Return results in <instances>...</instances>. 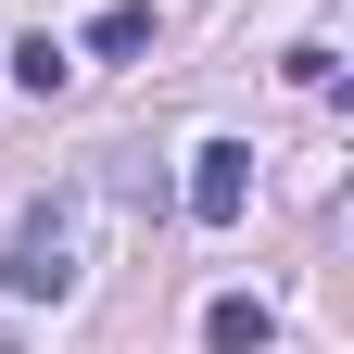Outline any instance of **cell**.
Instances as JSON below:
<instances>
[{
  "mask_svg": "<svg viewBox=\"0 0 354 354\" xmlns=\"http://www.w3.org/2000/svg\"><path fill=\"white\" fill-rule=\"evenodd\" d=\"M0 279H13L26 304H64V291H76V241H64V215H26V228H13V266H0Z\"/></svg>",
  "mask_w": 354,
  "mask_h": 354,
  "instance_id": "1",
  "label": "cell"
},
{
  "mask_svg": "<svg viewBox=\"0 0 354 354\" xmlns=\"http://www.w3.org/2000/svg\"><path fill=\"white\" fill-rule=\"evenodd\" d=\"M241 203H253V152L241 140H203L190 152V215L203 228H241Z\"/></svg>",
  "mask_w": 354,
  "mask_h": 354,
  "instance_id": "2",
  "label": "cell"
},
{
  "mask_svg": "<svg viewBox=\"0 0 354 354\" xmlns=\"http://www.w3.org/2000/svg\"><path fill=\"white\" fill-rule=\"evenodd\" d=\"M266 329H279V317H266L253 291H215V304H203V342H215V354H266Z\"/></svg>",
  "mask_w": 354,
  "mask_h": 354,
  "instance_id": "3",
  "label": "cell"
},
{
  "mask_svg": "<svg viewBox=\"0 0 354 354\" xmlns=\"http://www.w3.org/2000/svg\"><path fill=\"white\" fill-rule=\"evenodd\" d=\"M88 51H102V64H140L152 51V0H102V13H88Z\"/></svg>",
  "mask_w": 354,
  "mask_h": 354,
  "instance_id": "4",
  "label": "cell"
}]
</instances>
